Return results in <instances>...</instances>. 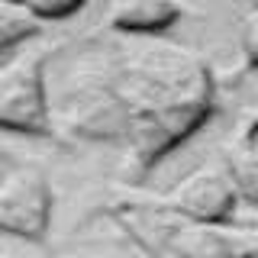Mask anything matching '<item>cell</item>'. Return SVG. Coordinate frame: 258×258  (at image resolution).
<instances>
[{"label": "cell", "instance_id": "cell-7", "mask_svg": "<svg viewBox=\"0 0 258 258\" xmlns=\"http://www.w3.org/2000/svg\"><path fill=\"white\" fill-rule=\"evenodd\" d=\"M223 165L229 177L236 181L242 204L258 207V110H252L236 126L229 145H226Z\"/></svg>", "mask_w": 258, "mask_h": 258}, {"label": "cell", "instance_id": "cell-3", "mask_svg": "<svg viewBox=\"0 0 258 258\" xmlns=\"http://www.w3.org/2000/svg\"><path fill=\"white\" fill-rule=\"evenodd\" d=\"M242 204L236 181L229 177L226 165H200L190 174H184L165 197L152 200V207L165 210L177 220L226 226L236 220V210Z\"/></svg>", "mask_w": 258, "mask_h": 258}, {"label": "cell", "instance_id": "cell-6", "mask_svg": "<svg viewBox=\"0 0 258 258\" xmlns=\"http://www.w3.org/2000/svg\"><path fill=\"white\" fill-rule=\"evenodd\" d=\"M161 242L174 258H232V223L210 226L174 216L161 229Z\"/></svg>", "mask_w": 258, "mask_h": 258}, {"label": "cell", "instance_id": "cell-8", "mask_svg": "<svg viewBox=\"0 0 258 258\" xmlns=\"http://www.w3.org/2000/svg\"><path fill=\"white\" fill-rule=\"evenodd\" d=\"M39 32H42V20H36L26 4L0 0V52L26 45Z\"/></svg>", "mask_w": 258, "mask_h": 258}, {"label": "cell", "instance_id": "cell-5", "mask_svg": "<svg viewBox=\"0 0 258 258\" xmlns=\"http://www.w3.org/2000/svg\"><path fill=\"white\" fill-rule=\"evenodd\" d=\"M187 16L184 0H110L107 26L136 39H155Z\"/></svg>", "mask_w": 258, "mask_h": 258}, {"label": "cell", "instance_id": "cell-4", "mask_svg": "<svg viewBox=\"0 0 258 258\" xmlns=\"http://www.w3.org/2000/svg\"><path fill=\"white\" fill-rule=\"evenodd\" d=\"M55 194L45 171L20 165L0 181V236L42 245L52 229Z\"/></svg>", "mask_w": 258, "mask_h": 258}, {"label": "cell", "instance_id": "cell-10", "mask_svg": "<svg viewBox=\"0 0 258 258\" xmlns=\"http://www.w3.org/2000/svg\"><path fill=\"white\" fill-rule=\"evenodd\" d=\"M239 45H242V58H245V64L258 71V10H248L245 16H242Z\"/></svg>", "mask_w": 258, "mask_h": 258}, {"label": "cell", "instance_id": "cell-9", "mask_svg": "<svg viewBox=\"0 0 258 258\" xmlns=\"http://www.w3.org/2000/svg\"><path fill=\"white\" fill-rule=\"evenodd\" d=\"M87 0H26V7L32 10V16L42 23H55V20H68L75 16Z\"/></svg>", "mask_w": 258, "mask_h": 258}, {"label": "cell", "instance_id": "cell-1", "mask_svg": "<svg viewBox=\"0 0 258 258\" xmlns=\"http://www.w3.org/2000/svg\"><path fill=\"white\" fill-rule=\"evenodd\" d=\"M110 78L126 113L129 161L139 174L152 171L216 113L213 68L187 45L139 39L110 64Z\"/></svg>", "mask_w": 258, "mask_h": 258}, {"label": "cell", "instance_id": "cell-11", "mask_svg": "<svg viewBox=\"0 0 258 258\" xmlns=\"http://www.w3.org/2000/svg\"><path fill=\"white\" fill-rule=\"evenodd\" d=\"M232 258H258V226H232Z\"/></svg>", "mask_w": 258, "mask_h": 258}, {"label": "cell", "instance_id": "cell-12", "mask_svg": "<svg viewBox=\"0 0 258 258\" xmlns=\"http://www.w3.org/2000/svg\"><path fill=\"white\" fill-rule=\"evenodd\" d=\"M10 4H26V0H10Z\"/></svg>", "mask_w": 258, "mask_h": 258}, {"label": "cell", "instance_id": "cell-2", "mask_svg": "<svg viewBox=\"0 0 258 258\" xmlns=\"http://www.w3.org/2000/svg\"><path fill=\"white\" fill-rule=\"evenodd\" d=\"M48 48H26L0 68V129L52 139V107L45 81Z\"/></svg>", "mask_w": 258, "mask_h": 258}]
</instances>
